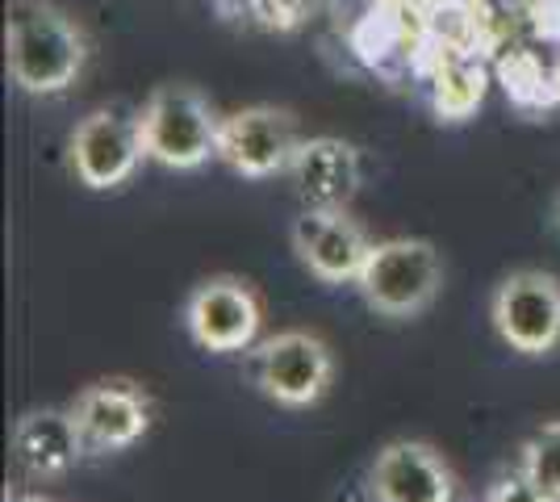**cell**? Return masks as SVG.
<instances>
[{
    "label": "cell",
    "instance_id": "cell-1",
    "mask_svg": "<svg viewBox=\"0 0 560 502\" xmlns=\"http://www.w3.org/2000/svg\"><path fill=\"white\" fill-rule=\"evenodd\" d=\"M9 80L30 96H59L89 63V34L50 0H13L4 22Z\"/></svg>",
    "mask_w": 560,
    "mask_h": 502
},
{
    "label": "cell",
    "instance_id": "cell-2",
    "mask_svg": "<svg viewBox=\"0 0 560 502\" xmlns=\"http://www.w3.org/2000/svg\"><path fill=\"white\" fill-rule=\"evenodd\" d=\"M355 289L364 306L381 318L394 323L419 318L444 293V256L431 240H410V235L376 240L355 277Z\"/></svg>",
    "mask_w": 560,
    "mask_h": 502
},
{
    "label": "cell",
    "instance_id": "cell-3",
    "mask_svg": "<svg viewBox=\"0 0 560 502\" xmlns=\"http://www.w3.org/2000/svg\"><path fill=\"white\" fill-rule=\"evenodd\" d=\"M135 118H139L147 160L172 167V172H192L206 160H218L222 118L210 105V96L197 93L192 84H160L142 101Z\"/></svg>",
    "mask_w": 560,
    "mask_h": 502
},
{
    "label": "cell",
    "instance_id": "cell-4",
    "mask_svg": "<svg viewBox=\"0 0 560 502\" xmlns=\"http://www.w3.org/2000/svg\"><path fill=\"white\" fill-rule=\"evenodd\" d=\"M247 373L252 385L268 402L284 410L318 407L335 385V352L323 335L289 327L268 339H259L247 352Z\"/></svg>",
    "mask_w": 560,
    "mask_h": 502
},
{
    "label": "cell",
    "instance_id": "cell-5",
    "mask_svg": "<svg viewBox=\"0 0 560 502\" xmlns=\"http://www.w3.org/2000/svg\"><path fill=\"white\" fill-rule=\"evenodd\" d=\"M490 323L498 339L527 360L560 352V277L544 268H514L490 297Z\"/></svg>",
    "mask_w": 560,
    "mask_h": 502
},
{
    "label": "cell",
    "instance_id": "cell-6",
    "mask_svg": "<svg viewBox=\"0 0 560 502\" xmlns=\"http://www.w3.org/2000/svg\"><path fill=\"white\" fill-rule=\"evenodd\" d=\"M259 327H264V302L243 277L218 272L197 281L185 297V331L201 352L213 357L252 352L259 343Z\"/></svg>",
    "mask_w": 560,
    "mask_h": 502
},
{
    "label": "cell",
    "instance_id": "cell-7",
    "mask_svg": "<svg viewBox=\"0 0 560 502\" xmlns=\"http://www.w3.org/2000/svg\"><path fill=\"white\" fill-rule=\"evenodd\" d=\"M68 410L89 456H114L135 448L151 431V419H155L151 394L139 382H130V377L84 385L68 402Z\"/></svg>",
    "mask_w": 560,
    "mask_h": 502
},
{
    "label": "cell",
    "instance_id": "cell-8",
    "mask_svg": "<svg viewBox=\"0 0 560 502\" xmlns=\"http://www.w3.org/2000/svg\"><path fill=\"white\" fill-rule=\"evenodd\" d=\"M298 147H302L298 118L277 105L234 109L218 130V160L247 180H268L277 172H289Z\"/></svg>",
    "mask_w": 560,
    "mask_h": 502
},
{
    "label": "cell",
    "instance_id": "cell-9",
    "mask_svg": "<svg viewBox=\"0 0 560 502\" xmlns=\"http://www.w3.org/2000/svg\"><path fill=\"white\" fill-rule=\"evenodd\" d=\"M289 243H293V256L305 272L323 285H355L360 268L373 252L369 231L351 218V210H310L293 218L289 226Z\"/></svg>",
    "mask_w": 560,
    "mask_h": 502
},
{
    "label": "cell",
    "instance_id": "cell-10",
    "mask_svg": "<svg viewBox=\"0 0 560 502\" xmlns=\"http://www.w3.org/2000/svg\"><path fill=\"white\" fill-rule=\"evenodd\" d=\"M147 160L139 139V118H121L117 109H93L71 130L68 164L84 189H117Z\"/></svg>",
    "mask_w": 560,
    "mask_h": 502
},
{
    "label": "cell",
    "instance_id": "cell-11",
    "mask_svg": "<svg viewBox=\"0 0 560 502\" xmlns=\"http://www.w3.org/2000/svg\"><path fill=\"white\" fill-rule=\"evenodd\" d=\"M373 502H456V474L427 440H389L369 465Z\"/></svg>",
    "mask_w": 560,
    "mask_h": 502
},
{
    "label": "cell",
    "instance_id": "cell-12",
    "mask_svg": "<svg viewBox=\"0 0 560 502\" xmlns=\"http://www.w3.org/2000/svg\"><path fill=\"white\" fill-rule=\"evenodd\" d=\"M289 176L310 210H343L360 192V151L335 135L302 139L289 164Z\"/></svg>",
    "mask_w": 560,
    "mask_h": 502
},
{
    "label": "cell",
    "instance_id": "cell-13",
    "mask_svg": "<svg viewBox=\"0 0 560 502\" xmlns=\"http://www.w3.org/2000/svg\"><path fill=\"white\" fill-rule=\"evenodd\" d=\"M84 440L75 431L68 407H38L25 410L13 423V460L22 465L25 478L50 481L75 469V460H84Z\"/></svg>",
    "mask_w": 560,
    "mask_h": 502
},
{
    "label": "cell",
    "instance_id": "cell-14",
    "mask_svg": "<svg viewBox=\"0 0 560 502\" xmlns=\"http://www.w3.org/2000/svg\"><path fill=\"white\" fill-rule=\"evenodd\" d=\"M493 72H498V84L511 96V105H518L523 114H544V109H557L560 105L557 72H552V63L539 59L536 50H502Z\"/></svg>",
    "mask_w": 560,
    "mask_h": 502
},
{
    "label": "cell",
    "instance_id": "cell-15",
    "mask_svg": "<svg viewBox=\"0 0 560 502\" xmlns=\"http://www.w3.org/2000/svg\"><path fill=\"white\" fill-rule=\"evenodd\" d=\"M431 84V109L440 121H468L481 101L490 93V72L481 59L468 55H452L440 72L427 80Z\"/></svg>",
    "mask_w": 560,
    "mask_h": 502
},
{
    "label": "cell",
    "instance_id": "cell-16",
    "mask_svg": "<svg viewBox=\"0 0 560 502\" xmlns=\"http://www.w3.org/2000/svg\"><path fill=\"white\" fill-rule=\"evenodd\" d=\"M518 469L560 502V419L532 431L518 448Z\"/></svg>",
    "mask_w": 560,
    "mask_h": 502
},
{
    "label": "cell",
    "instance_id": "cell-17",
    "mask_svg": "<svg viewBox=\"0 0 560 502\" xmlns=\"http://www.w3.org/2000/svg\"><path fill=\"white\" fill-rule=\"evenodd\" d=\"M481 502H557V499H552L548 490H539L536 481L514 465V469H506V474H498V478L490 481V490H486Z\"/></svg>",
    "mask_w": 560,
    "mask_h": 502
},
{
    "label": "cell",
    "instance_id": "cell-18",
    "mask_svg": "<svg viewBox=\"0 0 560 502\" xmlns=\"http://www.w3.org/2000/svg\"><path fill=\"white\" fill-rule=\"evenodd\" d=\"M527 22L532 34L548 47H560V0H532L527 4Z\"/></svg>",
    "mask_w": 560,
    "mask_h": 502
},
{
    "label": "cell",
    "instance_id": "cell-19",
    "mask_svg": "<svg viewBox=\"0 0 560 502\" xmlns=\"http://www.w3.org/2000/svg\"><path fill=\"white\" fill-rule=\"evenodd\" d=\"M9 502H47V499H38V494H13Z\"/></svg>",
    "mask_w": 560,
    "mask_h": 502
},
{
    "label": "cell",
    "instance_id": "cell-20",
    "mask_svg": "<svg viewBox=\"0 0 560 502\" xmlns=\"http://www.w3.org/2000/svg\"><path fill=\"white\" fill-rule=\"evenodd\" d=\"M552 72H557V89H560V55L552 59Z\"/></svg>",
    "mask_w": 560,
    "mask_h": 502
},
{
    "label": "cell",
    "instance_id": "cell-21",
    "mask_svg": "<svg viewBox=\"0 0 560 502\" xmlns=\"http://www.w3.org/2000/svg\"><path fill=\"white\" fill-rule=\"evenodd\" d=\"M557 226H560V201H557Z\"/></svg>",
    "mask_w": 560,
    "mask_h": 502
}]
</instances>
